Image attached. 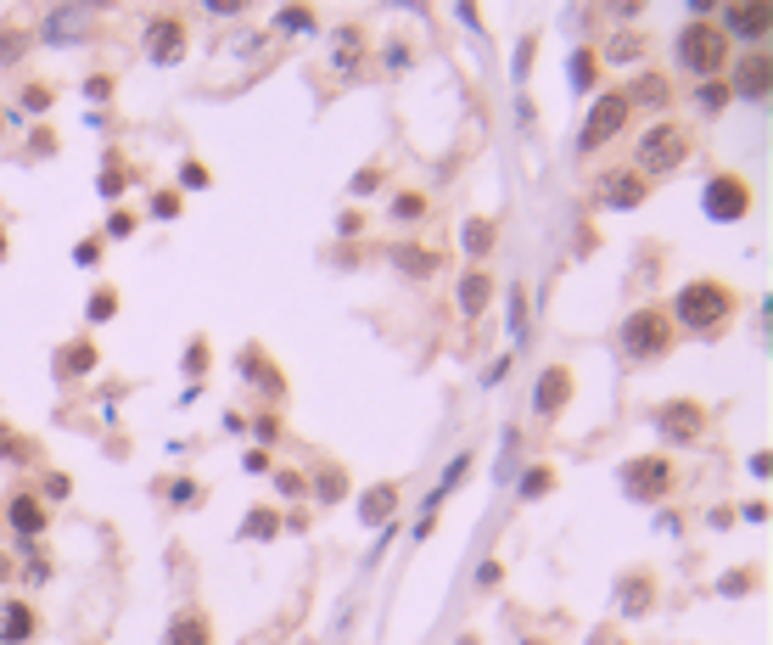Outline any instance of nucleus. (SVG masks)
<instances>
[{
  "instance_id": "obj_1",
  "label": "nucleus",
  "mask_w": 773,
  "mask_h": 645,
  "mask_svg": "<svg viewBox=\"0 0 773 645\" xmlns=\"http://www.w3.org/2000/svg\"><path fill=\"white\" fill-rule=\"evenodd\" d=\"M734 315H740V292L729 287V281H717V275H695V281H684V287L673 292V309H667V320L684 331H695V337H717V331H729Z\"/></svg>"
},
{
  "instance_id": "obj_2",
  "label": "nucleus",
  "mask_w": 773,
  "mask_h": 645,
  "mask_svg": "<svg viewBox=\"0 0 773 645\" xmlns=\"http://www.w3.org/2000/svg\"><path fill=\"white\" fill-rule=\"evenodd\" d=\"M689 158H695V129L678 124V118H656V124L639 135V146H633V174L661 180V174L684 169Z\"/></svg>"
},
{
  "instance_id": "obj_3",
  "label": "nucleus",
  "mask_w": 773,
  "mask_h": 645,
  "mask_svg": "<svg viewBox=\"0 0 773 645\" xmlns=\"http://www.w3.org/2000/svg\"><path fill=\"white\" fill-rule=\"evenodd\" d=\"M729 57H734V45L712 17H695V23L678 29V62H684L695 79H723V73H729Z\"/></svg>"
},
{
  "instance_id": "obj_4",
  "label": "nucleus",
  "mask_w": 773,
  "mask_h": 645,
  "mask_svg": "<svg viewBox=\"0 0 773 645\" xmlns=\"http://www.w3.org/2000/svg\"><path fill=\"white\" fill-rule=\"evenodd\" d=\"M617 343H622V354L633 359V365H650V359H661V354H673V343H678V326L667 320V309H633L628 320H622V331H617Z\"/></svg>"
},
{
  "instance_id": "obj_5",
  "label": "nucleus",
  "mask_w": 773,
  "mask_h": 645,
  "mask_svg": "<svg viewBox=\"0 0 773 645\" xmlns=\"http://www.w3.org/2000/svg\"><path fill=\"white\" fill-rule=\"evenodd\" d=\"M751 202H757L751 180H745V174H734V169H723V174H712V180H706L701 214L712 219V225H740V219L751 214Z\"/></svg>"
},
{
  "instance_id": "obj_6",
  "label": "nucleus",
  "mask_w": 773,
  "mask_h": 645,
  "mask_svg": "<svg viewBox=\"0 0 773 645\" xmlns=\"http://www.w3.org/2000/svg\"><path fill=\"white\" fill-rule=\"evenodd\" d=\"M633 107L622 101V90H600L594 96V107L583 113V129H577V152H600V146H611L628 129Z\"/></svg>"
},
{
  "instance_id": "obj_7",
  "label": "nucleus",
  "mask_w": 773,
  "mask_h": 645,
  "mask_svg": "<svg viewBox=\"0 0 773 645\" xmlns=\"http://www.w3.org/2000/svg\"><path fill=\"white\" fill-rule=\"evenodd\" d=\"M617 477H622V488H628V500H639V505L667 500L673 483H678V472H673V460L667 455H633V460H622Z\"/></svg>"
},
{
  "instance_id": "obj_8",
  "label": "nucleus",
  "mask_w": 773,
  "mask_h": 645,
  "mask_svg": "<svg viewBox=\"0 0 773 645\" xmlns=\"http://www.w3.org/2000/svg\"><path fill=\"white\" fill-rule=\"evenodd\" d=\"M706 427H712V410L701 399H667L656 410V432L667 444H706Z\"/></svg>"
},
{
  "instance_id": "obj_9",
  "label": "nucleus",
  "mask_w": 773,
  "mask_h": 645,
  "mask_svg": "<svg viewBox=\"0 0 773 645\" xmlns=\"http://www.w3.org/2000/svg\"><path fill=\"white\" fill-rule=\"evenodd\" d=\"M572 393H577L572 365H544V371H538V382H533V416L561 421L566 404H572Z\"/></svg>"
},
{
  "instance_id": "obj_10",
  "label": "nucleus",
  "mask_w": 773,
  "mask_h": 645,
  "mask_svg": "<svg viewBox=\"0 0 773 645\" xmlns=\"http://www.w3.org/2000/svg\"><path fill=\"white\" fill-rule=\"evenodd\" d=\"M729 90L734 96H751V101H762L773 90V57L762 51V45H751L740 62H734V73H729Z\"/></svg>"
},
{
  "instance_id": "obj_11",
  "label": "nucleus",
  "mask_w": 773,
  "mask_h": 645,
  "mask_svg": "<svg viewBox=\"0 0 773 645\" xmlns=\"http://www.w3.org/2000/svg\"><path fill=\"white\" fill-rule=\"evenodd\" d=\"M185 51H191V34H185L180 17H152V23H146V57H152V62L174 68Z\"/></svg>"
},
{
  "instance_id": "obj_12",
  "label": "nucleus",
  "mask_w": 773,
  "mask_h": 645,
  "mask_svg": "<svg viewBox=\"0 0 773 645\" xmlns=\"http://www.w3.org/2000/svg\"><path fill=\"white\" fill-rule=\"evenodd\" d=\"M40 634V606L29 595H6L0 601V645H29Z\"/></svg>"
},
{
  "instance_id": "obj_13",
  "label": "nucleus",
  "mask_w": 773,
  "mask_h": 645,
  "mask_svg": "<svg viewBox=\"0 0 773 645\" xmlns=\"http://www.w3.org/2000/svg\"><path fill=\"white\" fill-rule=\"evenodd\" d=\"M717 29L729 34V45H734V40H751V45H757L762 34L773 29V6H751V0H740V6H723Z\"/></svg>"
},
{
  "instance_id": "obj_14",
  "label": "nucleus",
  "mask_w": 773,
  "mask_h": 645,
  "mask_svg": "<svg viewBox=\"0 0 773 645\" xmlns=\"http://www.w3.org/2000/svg\"><path fill=\"white\" fill-rule=\"evenodd\" d=\"M0 522H12L23 539H40L45 528H51V511H45V500L40 494H29V488H17L12 500L0 505Z\"/></svg>"
},
{
  "instance_id": "obj_15",
  "label": "nucleus",
  "mask_w": 773,
  "mask_h": 645,
  "mask_svg": "<svg viewBox=\"0 0 773 645\" xmlns=\"http://www.w3.org/2000/svg\"><path fill=\"white\" fill-rule=\"evenodd\" d=\"M600 197L611 202V208H639V202L650 197V180L633 174V163H617V169L600 174Z\"/></svg>"
},
{
  "instance_id": "obj_16",
  "label": "nucleus",
  "mask_w": 773,
  "mask_h": 645,
  "mask_svg": "<svg viewBox=\"0 0 773 645\" xmlns=\"http://www.w3.org/2000/svg\"><path fill=\"white\" fill-rule=\"evenodd\" d=\"M622 101H628V107H645V113H661V107L673 101V79H667L661 68L633 73L628 85H622Z\"/></svg>"
},
{
  "instance_id": "obj_17",
  "label": "nucleus",
  "mask_w": 773,
  "mask_h": 645,
  "mask_svg": "<svg viewBox=\"0 0 773 645\" xmlns=\"http://www.w3.org/2000/svg\"><path fill=\"white\" fill-rule=\"evenodd\" d=\"M454 303H460L465 320H482L493 303V270H482V264H471V270L460 275V287H454Z\"/></svg>"
},
{
  "instance_id": "obj_18",
  "label": "nucleus",
  "mask_w": 773,
  "mask_h": 645,
  "mask_svg": "<svg viewBox=\"0 0 773 645\" xmlns=\"http://www.w3.org/2000/svg\"><path fill=\"white\" fill-rule=\"evenodd\" d=\"M51 365H57V376H62V382H79V376H90V371L101 365L96 337H68V343L57 348V359H51Z\"/></svg>"
},
{
  "instance_id": "obj_19",
  "label": "nucleus",
  "mask_w": 773,
  "mask_h": 645,
  "mask_svg": "<svg viewBox=\"0 0 773 645\" xmlns=\"http://www.w3.org/2000/svg\"><path fill=\"white\" fill-rule=\"evenodd\" d=\"M398 500H404V488L398 483H370L359 494V516H365V528H381V522H393Z\"/></svg>"
},
{
  "instance_id": "obj_20",
  "label": "nucleus",
  "mask_w": 773,
  "mask_h": 645,
  "mask_svg": "<svg viewBox=\"0 0 773 645\" xmlns=\"http://www.w3.org/2000/svg\"><path fill=\"white\" fill-rule=\"evenodd\" d=\"M90 23H96V12H85V6H62V12L45 17V34H40V40H51V45H73V40H85L79 29H90Z\"/></svg>"
},
{
  "instance_id": "obj_21",
  "label": "nucleus",
  "mask_w": 773,
  "mask_h": 645,
  "mask_svg": "<svg viewBox=\"0 0 773 645\" xmlns=\"http://www.w3.org/2000/svg\"><path fill=\"white\" fill-rule=\"evenodd\" d=\"M650 606H656V573H628L622 578V617H645Z\"/></svg>"
},
{
  "instance_id": "obj_22",
  "label": "nucleus",
  "mask_w": 773,
  "mask_h": 645,
  "mask_svg": "<svg viewBox=\"0 0 773 645\" xmlns=\"http://www.w3.org/2000/svg\"><path fill=\"white\" fill-rule=\"evenodd\" d=\"M387 258L398 264V275H415V281H432V275H437V264H443V258L432 253V247H415V242H398Z\"/></svg>"
},
{
  "instance_id": "obj_23",
  "label": "nucleus",
  "mask_w": 773,
  "mask_h": 645,
  "mask_svg": "<svg viewBox=\"0 0 773 645\" xmlns=\"http://www.w3.org/2000/svg\"><path fill=\"white\" fill-rule=\"evenodd\" d=\"M331 62H337V73H365V29H337V45H331Z\"/></svg>"
},
{
  "instance_id": "obj_24",
  "label": "nucleus",
  "mask_w": 773,
  "mask_h": 645,
  "mask_svg": "<svg viewBox=\"0 0 773 645\" xmlns=\"http://www.w3.org/2000/svg\"><path fill=\"white\" fill-rule=\"evenodd\" d=\"M169 645H213L208 617H202L197 606H185V612H174V617H169Z\"/></svg>"
},
{
  "instance_id": "obj_25",
  "label": "nucleus",
  "mask_w": 773,
  "mask_h": 645,
  "mask_svg": "<svg viewBox=\"0 0 773 645\" xmlns=\"http://www.w3.org/2000/svg\"><path fill=\"white\" fill-rule=\"evenodd\" d=\"M129 180H141V174L129 169V158H124V152H118V146H113V152H107V158H101L96 191H101V197H124V191H129Z\"/></svg>"
},
{
  "instance_id": "obj_26",
  "label": "nucleus",
  "mask_w": 773,
  "mask_h": 645,
  "mask_svg": "<svg viewBox=\"0 0 773 645\" xmlns=\"http://www.w3.org/2000/svg\"><path fill=\"white\" fill-rule=\"evenodd\" d=\"M594 85H600V51H594V45H577L572 51V90L589 96Z\"/></svg>"
},
{
  "instance_id": "obj_27",
  "label": "nucleus",
  "mask_w": 773,
  "mask_h": 645,
  "mask_svg": "<svg viewBox=\"0 0 773 645\" xmlns=\"http://www.w3.org/2000/svg\"><path fill=\"white\" fill-rule=\"evenodd\" d=\"M645 51H650V40H645V34H639V29H622L617 40H605V51H600V57H605V62H639Z\"/></svg>"
},
{
  "instance_id": "obj_28",
  "label": "nucleus",
  "mask_w": 773,
  "mask_h": 645,
  "mask_svg": "<svg viewBox=\"0 0 773 645\" xmlns=\"http://www.w3.org/2000/svg\"><path fill=\"white\" fill-rule=\"evenodd\" d=\"M314 500L320 505L348 500V472H342V466H320V477H314Z\"/></svg>"
},
{
  "instance_id": "obj_29",
  "label": "nucleus",
  "mask_w": 773,
  "mask_h": 645,
  "mask_svg": "<svg viewBox=\"0 0 773 645\" xmlns=\"http://www.w3.org/2000/svg\"><path fill=\"white\" fill-rule=\"evenodd\" d=\"M426 214H432V197H426V191H398V197H393V219H398V225H421Z\"/></svg>"
},
{
  "instance_id": "obj_30",
  "label": "nucleus",
  "mask_w": 773,
  "mask_h": 645,
  "mask_svg": "<svg viewBox=\"0 0 773 645\" xmlns=\"http://www.w3.org/2000/svg\"><path fill=\"white\" fill-rule=\"evenodd\" d=\"M555 483H561L555 466H527L521 472V500H544V494H555Z\"/></svg>"
},
{
  "instance_id": "obj_31",
  "label": "nucleus",
  "mask_w": 773,
  "mask_h": 645,
  "mask_svg": "<svg viewBox=\"0 0 773 645\" xmlns=\"http://www.w3.org/2000/svg\"><path fill=\"white\" fill-rule=\"evenodd\" d=\"M493 236H499V225H493V219H471V225H465V253H471V258H488L493 253Z\"/></svg>"
},
{
  "instance_id": "obj_32",
  "label": "nucleus",
  "mask_w": 773,
  "mask_h": 645,
  "mask_svg": "<svg viewBox=\"0 0 773 645\" xmlns=\"http://www.w3.org/2000/svg\"><path fill=\"white\" fill-rule=\"evenodd\" d=\"M0 460H34V444L12 427V421H0Z\"/></svg>"
},
{
  "instance_id": "obj_33",
  "label": "nucleus",
  "mask_w": 773,
  "mask_h": 645,
  "mask_svg": "<svg viewBox=\"0 0 773 645\" xmlns=\"http://www.w3.org/2000/svg\"><path fill=\"white\" fill-rule=\"evenodd\" d=\"M695 101H701L706 113H723L734 101V90H729V79H701V90H695Z\"/></svg>"
},
{
  "instance_id": "obj_34",
  "label": "nucleus",
  "mask_w": 773,
  "mask_h": 645,
  "mask_svg": "<svg viewBox=\"0 0 773 645\" xmlns=\"http://www.w3.org/2000/svg\"><path fill=\"white\" fill-rule=\"evenodd\" d=\"M85 315L96 320V326H101V320H113L118 315V287H96V292H90V309H85Z\"/></svg>"
},
{
  "instance_id": "obj_35",
  "label": "nucleus",
  "mask_w": 773,
  "mask_h": 645,
  "mask_svg": "<svg viewBox=\"0 0 773 645\" xmlns=\"http://www.w3.org/2000/svg\"><path fill=\"white\" fill-rule=\"evenodd\" d=\"M23 51H29V29H0V62H6V68L23 62Z\"/></svg>"
},
{
  "instance_id": "obj_36",
  "label": "nucleus",
  "mask_w": 773,
  "mask_h": 645,
  "mask_svg": "<svg viewBox=\"0 0 773 645\" xmlns=\"http://www.w3.org/2000/svg\"><path fill=\"white\" fill-rule=\"evenodd\" d=\"M180 186H185V191H208V186H213L208 163H202V158H185V163H180Z\"/></svg>"
},
{
  "instance_id": "obj_37",
  "label": "nucleus",
  "mask_w": 773,
  "mask_h": 645,
  "mask_svg": "<svg viewBox=\"0 0 773 645\" xmlns=\"http://www.w3.org/2000/svg\"><path fill=\"white\" fill-rule=\"evenodd\" d=\"M387 186V169L381 163H365V169L353 174V197H370V191H381Z\"/></svg>"
},
{
  "instance_id": "obj_38",
  "label": "nucleus",
  "mask_w": 773,
  "mask_h": 645,
  "mask_svg": "<svg viewBox=\"0 0 773 645\" xmlns=\"http://www.w3.org/2000/svg\"><path fill=\"white\" fill-rule=\"evenodd\" d=\"M275 522H281V516L269 511V505H258V511L247 516V539H275V533H281Z\"/></svg>"
},
{
  "instance_id": "obj_39",
  "label": "nucleus",
  "mask_w": 773,
  "mask_h": 645,
  "mask_svg": "<svg viewBox=\"0 0 773 645\" xmlns=\"http://www.w3.org/2000/svg\"><path fill=\"white\" fill-rule=\"evenodd\" d=\"M275 29H292V34H314V12H309V6H286V12L275 17Z\"/></svg>"
},
{
  "instance_id": "obj_40",
  "label": "nucleus",
  "mask_w": 773,
  "mask_h": 645,
  "mask_svg": "<svg viewBox=\"0 0 773 645\" xmlns=\"http://www.w3.org/2000/svg\"><path fill=\"white\" fill-rule=\"evenodd\" d=\"M465 472H471V449H460V460H449V472H443V483H437L432 500H443L449 488H460V483H465Z\"/></svg>"
},
{
  "instance_id": "obj_41",
  "label": "nucleus",
  "mask_w": 773,
  "mask_h": 645,
  "mask_svg": "<svg viewBox=\"0 0 773 645\" xmlns=\"http://www.w3.org/2000/svg\"><path fill=\"white\" fill-rule=\"evenodd\" d=\"M185 197L180 191H152V219H180Z\"/></svg>"
},
{
  "instance_id": "obj_42",
  "label": "nucleus",
  "mask_w": 773,
  "mask_h": 645,
  "mask_svg": "<svg viewBox=\"0 0 773 645\" xmlns=\"http://www.w3.org/2000/svg\"><path fill=\"white\" fill-rule=\"evenodd\" d=\"M101 253H107V236H85V242L73 247V264H85L90 270V264H101Z\"/></svg>"
},
{
  "instance_id": "obj_43",
  "label": "nucleus",
  "mask_w": 773,
  "mask_h": 645,
  "mask_svg": "<svg viewBox=\"0 0 773 645\" xmlns=\"http://www.w3.org/2000/svg\"><path fill=\"white\" fill-rule=\"evenodd\" d=\"M717 589H723V595H751V589H757V567H740V573L723 578Z\"/></svg>"
},
{
  "instance_id": "obj_44",
  "label": "nucleus",
  "mask_w": 773,
  "mask_h": 645,
  "mask_svg": "<svg viewBox=\"0 0 773 645\" xmlns=\"http://www.w3.org/2000/svg\"><path fill=\"white\" fill-rule=\"evenodd\" d=\"M51 101H57V90H51V85H23V107H29V113H45Z\"/></svg>"
},
{
  "instance_id": "obj_45",
  "label": "nucleus",
  "mask_w": 773,
  "mask_h": 645,
  "mask_svg": "<svg viewBox=\"0 0 773 645\" xmlns=\"http://www.w3.org/2000/svg\"><path fill=\"white\" fill-rule=\"evenodd\" d=\"M275 488H281V500H297V494H303V472L281 466V472H275Z\"/></svg>"
},
{
  "instance_id": "obj_46",
  "label": "nucleus",
  "mask_w": 773,
  "mask_h": 645,
  "mask_svg": "<svg viewBox=\"0 0 773 645\" xmlns=\"http://www.w3.org/2000/svg\"><path fill=\"white\" fill-rule=\"evenodd\" d=\"M68 494H73L68 472H45V500H68Z\"/></svg>"
},
{
  "instance_id": "obj_47",
  "label": "nucleus",
  "mask_w": 773,
  "mask_h": 645,
  "mask_svg": "<svg viewBox=\"0 0 773 645\" xmlns=\"http://www.w3.org/2000/svg\"><path fill=\"white\" fill-rule=\"evenodd\" d=\"M85 96H90V101H113V73H90Z\"/></svg>"
},
{
  "instance_id": "obj_48",
  "label": "nucleus",
  "mask_w": 773,
  "mask_h": 645,
  "mask_svg": "<svg viewBox=\"0 0 773 645\" xmlns=\"http://www.w3.org/2000/svg\"><path fill=\"white\" fill-rule=\"evenodd\" d=\"M185 371H191V376H202V371H208V343H202V337H197L191 348H185Z\"/></svg>"
},
{
  "instance_id": "obj_49",
  "label": "nucleus",
  "mask_w": 773,
  "mask_h": 645,
  "mask_svg": "<svg viewBox=\"0 0 773 645\" xmlns=\"http://www.w3.org/2000/svg\"><path fill=\"white\" fill-rule=\"evenodd\" d=\"M107 236H135V214H129V208H118V214L107 219Z\"/></svg>"
},
{
  "instance_id": "obj_50",
  "label": "nucleus",
  "mask_w": 773,
  "mask_h": 645,
  "mask_svg": "<svg viewBox=\"0 0 773 645\" xmlns=\"http://www.w3.org/2000/svg\"><path fill=\"white\" fill-rule=\"evenodd\" d=\"M499 573H505V567H499V561H482V573H477V584H482V589H493V584H499Z\"/></svg>"
},
{
  "instance_id": "obj_51",
  "label": "nucleus",
  "mask_w": 773,
  "mask_h": 645,
  "mask_svg": "<svg viewBox=\"0 0 773 645\" xmlns=\"http://www.w3.org/2000/svg\"><path fill=\"white\" fill-rule=\"evenodd\" d=\"M533 34H527V40H521V57H516V73H527V68H533Z\"/></svg>"
},
{
  "instance_id": "obj_52",
  "label": "nucleus",
  "mask_w": 773,
  "mask_h": 645,
  "mask_svg": "<svg viewBox=\"0 0 773 645\" xmlns=\"http://www.w3.org/2000/svg\"><path fill=\"white\" fill-rule=\"evenodd\" d=\"M275 432H281V421H275V416H258V438H264V444H275Z\"/></svg>"
},
{
  "instance_id": "obj_53",
  "label": "nucleus",
  "mask_w": 773,
  "mask_h": 645,
  "mask_svg": "<svg viewBox=\"0 0 773 645\" xmlns=\"http://www.w3.org/2000/svg\"><path fill=\"white\" fill-rule=\"evenodd\" d=\"M751 472H757V477L773 472V455H768V449H757V455H751Z\"/></svg>"
},
{
  "instance_id": "obj_54",
  "label": "nucleus",
  "mask_w": 773,
  "mask_h": 645,
  "mask_svg": "<svg viewBox=\"0 0 773 645\" xmlns=\"http://www.w3.org/2000/svg\"><path fill=\"white\" fill-rule=\"evenodd\" d=\"M734 516H740L734 505H717V511H712V522H717V528H734Z\"/></svg>"
},
{
  "instance_id": "obj_55",
  "label": "nucleus",
  "mask_w": 773,
  "mask_h": 645,
  "mask_svg": "<svg viewBox=\"0 0 773 645\" xmlns=\"http://www.w3.org/2000/svg\"><path fill=\"white\" fill-rule=\"evenodd\" d=\"M359 225H365V214H359V208H348V214H342V236H353Z\"/></svg>"
},
{
  "instance_id": "obj_56",
  "label": "nucleus",
  "mask_w": 773,
  "mask_h": 645,
  "mask_svg": "<svg viewBox=\"0 0 773 645\" xmlns=\"http://www.w3.org/2000/svg\"><path fill=\"white\" fill-rule=\"evenodd\" d=\"M12 573H17V567H12V556H0V584H6Z\"/></svg>"
},
{
  "instance_id": "obj_57",
  "label": "nucleus",
  "mask_w": 773,
  "mask_h": 645,
  "mask_svg": "<svg viewBox=\"0 0 773 645\" xmlns=\"http://www.w3.org/2000/svg\"><path fill=\"white\" fill-rule=\"evenodd\" d=\"M0 258H6V230H0Z\"/></svg>"
},
{
  "instance_id": "obj_58",
  "label": "nucleus",
  "mask_w": 773,
  "mask_h": 645,
  "mask_svg": "<svg viewBox=\"0 0 773 645\" xmlns=\"http://www.w3.org/2000/svg\"><path fill=\"white\" fill-rule=\"evenodd\" d=\"M527 645H538V640H527Z\"/></svg>"
}]
</instances>
